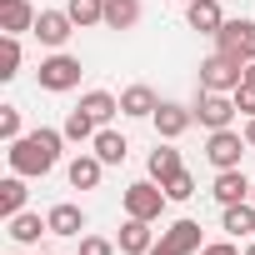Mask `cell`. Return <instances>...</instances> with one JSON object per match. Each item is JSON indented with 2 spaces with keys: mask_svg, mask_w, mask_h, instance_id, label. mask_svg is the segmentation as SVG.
Here are the masks:
<instances>
[{
  "mask_svg": "<svg viewBox=\"0 0 255 255\" xmlns=\"http://www.w3.org/2000/svg\"><path fill=\"white\" fill-rule=\"evenodd\" d=\"M180 5H190V0H180Z\"/></svg>",
  "mask_w": 255,
  "mask_h": 255,
  "instance_id": "cell-38",
  "label": "cell"
},
{
  "mask_svg": "<svg viewBox=\"0 0 255 255\" xmlns=\"http://www.w3.org/2000/svg\"><path fill=\"white\" fill-rule=\"evenodd\" d=\"M250 200H255V185H250Z\"/></svg>",
  "mask_w": 255,
  "mask_h": 255,
  "instance_id": "cell-37",
  "label": "cell"
},
{
  "mask_svg": "<svg viewBox=\"0 0 255 255\" xmlns=\"http://www.w3.org/2000/svg\"><path fill=\"white\" fill-rule=\"evenodd\" d=\"M120 255H150V220H135V215H125V225H120Z\"/></svg>",
  "mask_w": 255,
  "mask_h": 255,
  "instance_id": "cell-12",
  "label": "cell"
},
{
  "mask_svg": "<svg viewBox=\"0 0 255 255\" xmlns=\"http://www.w3.org/2000/svg\"><path fill=\"white\" fill-rule=\"evenodd\" d=\"M235 110L240 115H255V85H240L235 90Z\"/></svg>",
  "mask_w": 255,
  "mask_h": 255,
  "instance_id": "cell-31",
  "label": "cell"
},
{
  "mask_svg": "<svg viewBox=\"0 0 255 255\" xmlns=\"http://www.w3.org/2000/svg\"><path fill=\"white\" fill-rule=\"evenodd\" d=\"M40 235H50V220H40L35 210H20V215H10V240H15V245H35Z\"/></svg>",
  "mask_w": 255,
  "mask_h": 255,
  "instance_id": "cell-16",
  "label": "cell"
},
{
  "mask_svg": "<svg viewBox=\"0 0 255 255\" xmlns=\"http://www.w3.org/2000/svg\"><path fill=\"white\" fill-rule=\"evenodd\" d=\"M160 245H165L170 255H195V250H200V225H195V220H175V225L160 235Z\"/></svg>",
  "mask_w": 255,
  "mask_h": 255,
  "instance_id": "cell-14",
  "label": "cell"
},
{
  "mask_svg": "<svg viewBox=\"0 0 255 255\" xmlns=\"http://www.w3.org/2000/svg\"><path fill=\"white\" fill-rule=\"evenodd\" d=\"M155 90L150 85H130V90H120V115H130V120H145V115H155Z\"/></svg>",
  "mask_w": 255,
  "mask_h": 255,
  "instance_id": "cell-15",
  "label": "cell"
},
{
  "mask_svg": "<svg viewBox=\"0 0 255 255\" xmlns=\"http://www.w3.org/2000/svg\"><path fill=\"white\" fill-rule=\"evenodd\" d=\"M45 220H50V235H80L85 230V210L80 205H55Z\"/></svg>",
  "mask_w": 255,
  "mask_h": 255,
  "instance_id": "cell-19",
  "label": "cell"
},
{
  "mask_svg": "<svg viewBox=\"0 0 255 255\" xmlns=\"http://www.w3.org/2000/svg\"><path fill=\"white\" fill-rule=\"evenodd\" d=\"M60 130H65V140H95V135H100V120H95L90 110H80V105H75V110L65 115Z\"/></svg>",
  "mask_w": 255,
  "mask_h": 255,
  "instance_id": "cell-20",
  "label": "cell"
},
{
  "mask_svg": "<svg viewBox=\"0 0 255 255\" xmlns=\"http://www.w3.org/2000/svg\"><path fill=\"white\" fill-rule=\"evenodd\" d=\"M215 45L225 50V55H235V60H255V20H225L220 25V35H215Z\"/></svg>",
  "mask_w": 255,
  "mask_h": 255,
  "instance_id": "cell-7",
  "label": "cell"
},
{
  "mask_svg": "<svg viewBox=\"0 0 255 255\" xmlns=\"http://www.w3.org/2000/svg\"><path fill=\"white\" fill-rule=\"evenodd\" d=\"M150 255H170V250H165V245H160V240H155V245H150Z\"/></svg>",
  "mask_w": 255,
  "mask_h": 255,
  "instance_id": "cell-35",
  "label": "cell"
},
{
  "mask_svg": "<svg viewBox=\"0 0 255 255\" xmlns=\"http://www.w3.org/2000/svg\"><path fill=\"white\" fill-rule=\"evenodd\" d=\"M75 30H80V25L70 20V10H40V15H35V35H40V45H50V50H60Z\"/></svg>",
  "mask_w": 255,
  "mask_h": 255,
  "instance_id": "cell-9",
  "label": "cell"
},
{
  "mask_svg": "<svg viewBox=\"0 0 255 255\" xmlns=\"http://www.w3.org/2000/svg\"><path fill=\"white\" fill-rule=\"evenodd\" d=\"M150 120H155V135H160V140H180V135L190 130L195 110H190V105H175V100H160Z\"/></svg>",
  "mask_w": 255,
  "mask_h": 255,
  "instance_id": "cell-8",
  "label": "cell"
},
{
  "mask_svg": "<svg viewBox=\"0 0 255 255\" xmlns=\"http://www.w3.org/2000/svg\"><path fill=\"white\" fill-rule=\"evenodd\" d=\"M0 140H20V105H0Z\"/></svg>",
  "mask_w": 255,
  "mask_h": 255,
  "instance_id": "cell-28",
  "label": "cell"
},
{
  "mask_svg": "<svg viewBox=\"0 0 255 255\" xmlns=\"http://www.w3.org/2000/svg\"><path fill=\"white\" fill-rule=\"evenodd\" d=\"M65 10L75 25H105V0H70Z\"/></svg>",
  "mask_w": 255,
  "mask_h": 255,
  "instance_id": "cell-26",
  "label": "cell"
},
{
  "mask_svg": "<svg viewBox=\"0 0 255 255\" xmlns=\"http://www.w3.org/2000/svg\"><path fill=\"white\" fill-rule=\"evenodd\" d=\"M125 150H130V140H125L120 130H100V135H95V155H100L105 165H120Z\"/></svg>",
  "mask_w": 255,
  "mask_h": 255,
  "instance_id": "cell-23",
  "label": "cell"
},
{
  "mask_svg": "<svg viewBox=\"0 0 255 255\" xmlns=\"http://www.w3.org/2000/svg\"><path fill=\"white\" fill-rule=\"evenodd\" d=\"M225 230H230V235H250V230H255V200L225 205Z\"/></svg>",
  "mask_w": 255,
  "mask_h": 255,
  "instance_id": "cell-24",
  "label": "cell"
},
{
  "mask_svg": "<svg viewBox=\"0 0 255 255\" xmlns=\"http://www.w3.org/2000/svg\"><path fill=\"white\" fill-rule=\"evenodd\" d=\"M250 185H255V180H245V170L235 165V170H215L210 195H215L220 205H240V200H250Z\"/></svg>",
  "mask_w": 255,
  "mask_h": 255,
  "instance_id": "cell-10",
  "label": "cell"
},
{
  "mask_svg": "<svg viewBox=\"0 0 255 255\" xmlns=\"http://www.w3.org/2000/svg\"><path fill=\"white\" fill-rule=\"evenodd\" d=\"M35 80H40V90H55V95H60V90H75V85H80V60L65 55V50H55V55L40 60Z\"/></svg>",
  "mask_w": 255,
  "mask_h": 255,
  "instance_id": "cell-4",
  "label": "cell"
},
{
  "mask_svg": "<svg viewBox=\"0 0 255 255\" xmlns=\"http://www.w3.org/2000/svg\"><path fill=\"white\" fill-rule=\"evenodd\" d=\"M240 255H255V245H245V250H240Z\"/></svg>",
  "mask_w": 255,
  "mask_h": 255,
  "instance_id": "cell-36",
  "label": "cell"
},
{
  "mask_svg": "<svg viewBox=\"0 0 255 255\" xmlns=\"http://www.w3.org/2000/svg\"><path fill=\"white\" fill-rule=\"evenodd\" d=\"M0 30H5V35H25V30H35L30 0H0Z\"/></svg>",
  "mask_w": 255,
  "mask_h": 255,
  "instance_id": "cell-13",
  "label": "cell"
},
{
  "mask_svg": "<svg viewBox=\"0 0 255 255\" xmlns=\"http://www.w3.org/2000/svg\"><path fill=\"white\" fill-rule=\"evenodd\" d=\"M165 195H170V200H190V195H195V180H190V170L170 175V180H165Z\"/></svg>",
  "mask_w": 255,
  "mask_h": 255,
  "instance_id": "cell-29",
  "label": "cell"
},
{
  "mask_svg": "<svg viewBox=\"0 0 255 255\" xmlns=\"http://www.w3.org/2000/svg\"><path fill=\"white\" fill-rule=\"evenodd\" d=\"M80 255H115V245L105 235H80Z\"/></svg>",
  "mask_w": 255,
  "mask_h": 255,
  "instance_id": "cell-30",
  "label": "cell"
},
{
  "mask_svg": "<svg viewBox=\"0 0 255 255\" xmlns=\"http://www.w3.org/2000/svg\"><path fill=\"white\" fill-rule=\"evenodd\" d=\"M200 255H240L230 240H215V245H200Z\"/></svg>",
  "mask_w": 255,
  "mask_h": 255,
  "instance_id": "cell-32",
  "label": "cell"
},
{
  "mask_svg": "<svg viewBox=\"0 0 255 255\" xmlns=\"http://www.w3.org/2000/svg\"><path fill=\"white\" fill-rule=\"evenodd\" d=\"M100 170H105V160H100V155H75L65 175H70V185H75V190H95V185H100Z\"/></svg>",
  "mask_w": 255,
  "mask_h": 255,
  "instance_id": "cell-17",
  "label": "cell"
},
{
  "mask_svg": "<svg viewBox=\"0 0 255 255\" xmlns=\"http://www.w3.org/2000/svg\"><path fill=\"white\" fill-rule=\"evenodd\" d=\"M180 170H185V165H180V150H170V145H155V150H150V180L165 185V180L180 175Z\"/></svg>",
  "mask_w": 255,
  "mask_h": 255,
  "instance_id": "cell-22",
  "label": "cell"
},
{
  "mask_svg": "<svg viewBox=\"0 0 255 255\" xmlns=\"http://www.w3.org/2000/svg\"><path fill=\"white\" fill-rule=\"evenodd\" d=\"M245 85V60H235V55H225V50H215L210 60H200V90H225V95H235Z\"/></svg>",
  "mask_w": 255,
  "mask_h": 255,
  "instance_id": "cell-2",
  "label": "cell"
},
{
  "mask_svg": "<svg viewBox=\"0 0 255 255\" xmlns=\"http://www.w3.org/2000/svg\"><path fill=\"white\" fill-rule=\"evenodd\" d=\"M25 195H30V190H25V175L10 170V180H0V215H5V220L20 215V210H25Z\"/></svg>",
  "mask_w": 255,
  "mask_h": 255,
  "instance_id": "cell-18",
  "label": "cell"
},
{
  "mask_svg": "<svg viewBox=\"0 0 255 255\" xmlns=\"http://www.w3.org/2000/svg\"><path fill=\"white\" fill-rule=\"evenodd\" d=\"M190 110H195V120L205 125V130H225V125L235 120V95H225V90H200V100H195Z\"/></svg>",
  "mask_w": 255,
  "mask_h": 255,
  "instance_id": "cell-6",
  "label": "cell"
},
{
  "mask_svg": "<svg viewBox=\"0 0 255 255\" xmlns=\"http://www.w3.org/2000/svg\"><path fill=\"white\" fill-rule=\"evenodd\" d=\"M80 110H90V115H95V120H100V125H105V120H110V115H120V100H115V95H110V90H90V95H85V100H80Z\"/></svg>",
  "mask_w": 255,
  "mask_h": 255,
  "instance_id": "cell-25",
  "label": "cell"
},
{
  "mask_svg": "<svg viewBox=\"0 0 255 255\" xmlns=\"http://www.w3.org/2000/svg\"><path fill=\"white\" fill-rule=\"evenodd\" d=\"M185 20H190V30H200V35H220L225 10H220V0H190V5H185Z\"/></svg>",
  "mask_w": 255,
  "mask_h": 255,
  "instance_id": "cell-11",
  "label": "cell"
},
{
  "mask_svg": "<svg viewBox=\"0 0 255 255\" xmlns=\"http://www.w3.org/2000/svg\"><path fill=\"white\" fill-rule=\"evenodd\" d=\"M60 145H65V130H30V135H20V140H10V170L15 175H50L55 165H60Z\"/></svg>",
  "mask_w": 255,
  "mask_h": 255,
  "instance_id": "cell-1",
  "label": "cell"
},
{
  "mask_svg": "<svg viewBox=\"0 0 255 255\" xmlns=\"http://www.w3.org/2000/svg\"><path fill=\"white\" fill-rule=\"evenodd\" d=\"M245 145H250V150H255V115H250V120H245Z\"/></svg>",
  "mask_w": 255,
  "mask_h": 255,
  "instance_id": "cell-33",
  "label": "cell"
},
{
  "mask_svg": "<svg viewBox=\"0 0 255 255\" xmlns=\"http://www.w3.org/2000/svg\"><path fill=\"white\" fill-rule=\"evenodd\" d=\"M250 145H245V130H210V140H205V160L215 165V170H235L240 165V155H245Z\"/></svg>",
  "mask_w": 255,
  "mask_h": 255,
  "instance_id": "cell-5",
  "label": "cell"
},
{
  "mask_svg": "<svg viewBox=\"0 0 255 255\" xmlns=\"http://www.w3.org/2000/svg\"><path fill=\"white\" fill-rule=\"evenodd\" d=\"M165 185L160 180H135V185H125V215H135V220H160L165 210Z\"/></svg>",
  "mask_w": 255,
  "mask_h": 255,
  "instance_id": "cell-3",
  "label": "cell"
},
{
  "mask_svg": "<svg viewBox=\"0 0 255 255\" xmlns=\"http://www.w3.org/2000/svg\"><path fill=\"white\" fill-rule=\"evenodd\" d=\"M20 75V35H5L0 45V80H15Z\"/></svg>",
  "mask_w": 255,
  "mask_h": 255,
  "instance_id": "cell-27",
  "label": "cell"
},
{
  "mask_svg": "<svg viewBox=\"0 0 255 255\" xmlns=\"http://www.w3.org/2000/svg\"><path fill=\"white\" fill-rule=\"evenodd\" d=\"M245 85H255V60H250V65H245Z\"/></svg>",
  "mask_w": 255,
  "mask_h": 255,
  "instance_id": "cell-34",
  "label": "cell"
},
{
  "mask_svg": "<svg viewBox=\"0 0 255 255\" xmlns=\"http://www.w3.org/2000/svg\"><path fill=\"white\" fill-rule=\"evenodd\" d=\"M140 20V0H105V25L110 30H130Z\"/></svg>",
  "mask_w": 255,
  "mask_h": 255,
  "instance_id": "cell-21",
  "label": "cell"
}]
</instances>
